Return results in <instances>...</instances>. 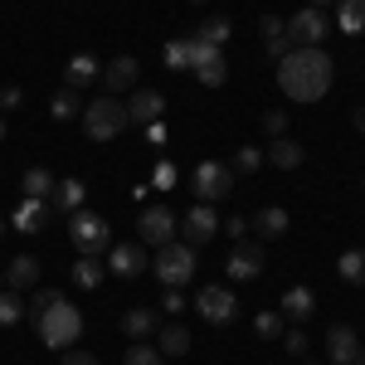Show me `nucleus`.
<instances>
[{
	"mask_svg": "<svg viewBox=\"0 0 365 365\" xmlns=\"http://www.w3.org/2000/svg\"><path fill=\"white\" fill-rule=\"evenodd\" d=\"M195 34L205 39V44H215V49H225V44H229V34H234V29H229V20H220V15H215V20H205V25H200Z\"/></svg>",
	"mask_w": 365,
	"mask_h": 365,
	"instance_id": "obj_34",
	"label": "nucleus"
},
{
	"mask_svg": "<svg viewBox=\"0 0 365 365\" xmlns=\"http://www.w3.org/2000/svg\"><path fill=\"white\" fill-rule=\"evenodd\" d=\"M180 229H185V244H190V249H205V244H210V239L220 234V215H215L210 205H200V200H195Z\"/></svg>",
	"mask_w": 365,
	"mask_h": 365,
	"instance_id": "obj_10",
	"label": "nucleus"
},
{
	"mask_svg": "<svg viewBox=\"0 0 365 365\" xmlns=\"http://www.w3.org/2000/svg\"><path fill=\"white\" fill-rule=\"evenodd\" d=\"M161 312H185V297H180V287H166V297H161Z\"/></svg>",
	"mask_w": 365,
	"mask_h": 365,
	"instance_id": "obj_40",
	"label": "nucleus"
},
{
	"mask_svg": "<svg viewBox=\"0 0 365 365\" xmlns=\"http://www.w3.org/2000/svg\"><path fill=\"white\" fill-rule=\"evenodd\" d=\"M34 282H39V258L20 253V258H10V263H5V287L25 292V287H34Z\"/></svg>",
	"mask_w": 365,
	"mask_h": 365,
	"instance_id": "obj_17",
	"label": "nucleus"
},
{
	"mask_svg": "<svg viewBox=\"0 0 365 365\" xmlns=\"http://www.w3.org/2000/svg\"><path fill=\"white\" fill-rule=\"evenodd\" d=\"M58 365H98V356H93V351H63Z\"/></svg>",
	"mask_w": 365,
	"mask_h": 365,
	"instance_id": "obj_41",
	"label": "nucleus"
},
{
	"mask_svg": "<svg viewBox=\"0 0 365 365\" xmlns=\"http://www.w3.org/2000/svg\"><path fill=\"white\" fill-rule=\"evenodd\" d=\"M122 365H166V356H161L151 341H132L127 356H122Z\"/></svg>",
	"mask_w": 365,
	"mask_h": 365,
	"instance_id": "obj_31",
	"label": "nucleus"
},
{
	"mask_svg": "<svg viewBox=\"0 0 365 365\" xmlns=\"http://www.w3.org/2000/svg\"><path fill=\"white\" fill-rule=\"evenodd\" d=\"M137 73H141V63L132 54H122V58H113V63H108V68H103V88H108V93H127V88H137Z\"/></svg>",
	"mask_w": 365,
	"mask_h": 365,
	"instance_id": "obj_14",
	"label": "nucleus"
},
{
	"mask_svg": "<svg viewBox=\"0 0 365 365\" xmlns=\"http://www.w3.org/2000/svg\"><path fill=\"white\" fill-rule=\"evenodd\" d=\"M132 122H127V103L122 98H113V93H103L98 103H83V132L93 141H113L122 137Z\"/></svg>",
	"mask_w": 365,
	"mask_h": 365,
	"instance_id": "obj_3",
	"label": "nucleus"
},
{
	"mask_svg": "<svg viewBox=\"0 0 365 365\" xmlns=\"http://www.w3.org/2000/svg\"><path fill=\"white\" fill-rule=\"evenodd\" d=\"M312 307H317L312 287H302V282H297V287H287V292H282V307H278V312L292 322V327H302V322L312 317Z\"/></svg>",
	"mask_w": 365,
	"mask_h": 365,
	"instance_id": "obj_16",
	"label": "nucleus"
},
{
	"mask_svg": "<svg viewBox=\"0 0 365 365\" xmlns=\"http://www.w3.org/2000/svg\"><path fill=\"white\" fill-rule=\"evenodd\" d=\"M336 273L346 282H356V287H365V249H346L336 263Z\"/></svg>",
	"mask_w": 365,
	"mask_h": 365,
	"instance_id": "obj_30",
	"label": "nucleus"
},
{
	"mask_svg": "<svg viewBox=\"0 0 365 365\" xmlns=\"http://www.w3.org/2000/svg\"><path fill=\"white\" fill-rule=\"evenodd\" d=\"M146 141H151V146H161V141H166V127H161V122H151V127H146Z\"/></svg>",
	"mask_w": 365,
	"mask_h": 365,
	"instance_id": "obj_45",
	"label": "nucleus"
},
{
	"mask_svg": "<svg viewBox=\"0 0 365 365\" xmlns=\"http://www.w3.org/2000/svg\"><path fill=\"white\" fill-rule=\"evenodd\" d=\"M258 166H263V151H258V146H239V151H234V166H229V170H239V175H253Z\"/></svg>",
	"mask_w": 365,
	"mask_h": 365,
	"instance_id": "obj_37",
	"label": "nucleus"
},
{
	"mask_svg": "<svg viewBox=\"0 0 365 365\" xmlns=\"http://www.w3.org/2000/svg\"><path fill=\"white\" fill-rule=\"evenodd\" d=\"M195 278V249L190 244H161L156 249V282L161 287H185Z\"/></svg>",
	"mask_w": 365,
	"mask_h": 365,
	"instance_id": "obj_5",
	"label": "nucleus"
},
{
	"mask_svg": "<svg viewBox=\"0 0 365 365\" xmlns=\"http://www.w3.org/2000/svg\"><path fill=\"white\" fill-rule=\"evenodd\" d=\"M34 327H39V341L54 346V351H68L73 341L83 336V317H78L73 302H63V292H58L44 312H34Z\"/></svg>",
	"mask_w": 365,
	"mask_h": 365,
	"instance_id": "obj_2",
	"label": "nucleus"
},
{
	"mask_svg": "<svg viewBox=\"0 0 365 365\" xmlns=\"http://www.w3.org/2000/svg\"><path fill=\"white\" fill-rule=\"evenodd\" d=\"M20 185H25V200H49L58 180L44 166H34V170H25V180H20Z\"/></svg>",
	"mask_w": 365,
	"mask_h": 365,
	"instance_id": "obj_28",
	"label": "nucleus"
},
{
	"mask_svg": "<svg viewBox=\"0 0 365 365\" xmlns=\"http://www.w3.org/2000/svg\"><path fill=\"white\" fill-rule=\"evenodd\" d=\"M161 58H166V68H170V73H185V68H190V44H185V39H170Z\"/></svg>",
	"mask_w": 365,
	"mask_h": 365,
	"instance_id": "obj_36",
	"label": "nucleus"
},
{
	"mask_svg": "<svg viewBox=\"0 0 365 365\" xmlns=\"http://www.w3.org/2000/svg\"><path fill=\"white\" fill-rule=\"evenodd\" d=\"M44 225H49V200H25V205L15 210V229H20V234H39Z\"/></svg>",
	"mask_w": 365,
	"mask_h": 365,
	"instance_id": "obj_21",
	"label": "nucleus"
},
{
	"mask_svg": "<svg viewBox=\"0 0 365 365\" xmlns=\"http://www.w3.org/2000/svg\"><path fill=\"white\" fill-rule=\"evenodd\" d=\"M98 78H103V63H98L93 54H73L68 68H63V88H73V93L88 88V83H98Z\"/></svg>",
	"mask_w": 365,
	"mask_h": 365,
	"instance_id": "obj_15",
	"label": "nucleus"
},
{
	"mask_svg": "<svg viewBox=\"0 0 365 365\" xmlns=\"http://www.w3.org/2000/svg\"><path fill=\"white\" fill-rule=\"evenodd\" d=\"M327 34H331V25H327V15H322L317 5L297 10V15L287 20V39H292V49H322Z\"/></svg>",
	"mask_w": 365,
	"mask_h": 365,
	"instance_id": "obj_6",
	"label": "nucleus"
},
{
	"mask_svg": "<svg viewBox=\"0 0 365 365\" xmlns=\"http://www.w3.org/2000/svg\"><path fill=\"white\" fill-rule=\"evenodd\" d=\"M108 273H117V278H141L146 273V249L141 244H117V249H108Z\"/></svg>",
	"mask_w": 365,
	"mask_h": 365,
	"instance_id": "obj_12",
	"label": "nucleus"
},
{
	"mask_svg": "<svg viewBox=\"0 0 365 365\" xmlns=\"http://www.w3.org/2000/svg\"><path fill=\"white\" fill-rule=\"evenodd\" d=\"M195 78H200L205 88H220V83L229 78V63H225V54H215L210 63H200V68H195Z\"/></svg>",
	"mask_w": 365,
	"mask_h": 365,
	"instance_id": "obj_33",
	"label": "nucleus"
},
{
	"mask_svg": "<svg viewBox=\"0 0 365 365\" xmlns=\"http://www.w3.org/2000/svg\"><path fill=\"white\" fill-rule=\"evenodd\" d=\"M249 225L258 229V239H282V234H287V210L268 205V210H258V215H253Z\"/></svg>",
	"mask_w": 365,
	"mask_h": 365,
	"instance_id": "obj_25",
	"label": "nucleus"
},
{
	"mask_svg": "<svg viewBox=\"0 0 365 365\" xmlns=\"http://www.w3.org/2000/svg\"><path fill=\"white\" fill-rule=\"evenodd\" d=\"M302 365H317V361H302Z\"/></svg>",
	"mask_w": 365,
	"mask_h": 365,
	"instance_id": "obj_50",
	"label": "nucleus"
},
{
	"mask_svg": "<svg viewBox=\"0 0 365 365\" xmlns=\"http://www.w3.org/2000/svg\"><path fill=\"white\" fill-rule=\"evenodd\" d=\"M351 127H356V132L365 137V108H356V117H351Z\"/></svg>",
	"mask_w": 365,
	"mask_h": 365,
	"instance_id": "obj_46",
	"label": "nucleus"
},
{
	"mask_svg": "<svg viewBox=\"0 0 365 365\" xmlns=\"http://www.w3.org/2000/svg\"><path fill=\"white\" fill-rule=\"evenodd\" d=\"M331 78H336V63L327 49H292L287 58H278V88L292 98V103H317L331 93Z\"/></svg>",
	"mask_w": 365,
	"mask_h": 365,
	"instance_id": "obj_1",
	"label": "nucleus"
},
{
	"mask_svg": "<svg viewBox=\"0 0 365 365\" xmlns=\"http://www.w3.org/2000/svg\"><path fill=\"white\" fill-rule=\"evenodd\" d=\"M253 327H258V336L282 341V331H287V317H282V312H258V317H253Z\"/></svg>",
	"mask_w": 365,
	"mask_h": 365,
	"instance_id": "obj_32",
	"label": "nucleus"
},
{
	"mask_svg": "<svg viewBox=\"0 0 365 365\" xmlns=\"http://www.w3.org/2000/svg\"><path fill=\"white\" fill-rule=\"evenodd\" d=\"M336 29L341 34H365V0H341L336 5Z\"/></svg>",
	"mask_w": 365,
	"mask_h": 365,
	"instance_id": "obj_27",
	"label": "nucleus"
},
{
	"mask_svg": "<svg viewBox=\"0 0 365 365\" xmlns=\"http://www.w3.org/2000/svg\"><path fill=\"white\" fill-rule=\"evenodd\" d=\"M351 365H365V351H356V361H351Z\"/></svg>",
	"mask_w": 365,
	"mask_h": 365,
	"instance_id": "obj_47",
	"label": "nucleus"
},
{
	"mask_svg": "<svg viewBox=\"0 0 365 365\" xmlns=\"http://www.w3.org/2000/svg\"><path fill=\"white\" fill-rule=\"evenodd\" d=\"M282 346H287L292 356H307V331H302V327H287V331H282Z\"/></svg>",
	"mask_w": 365,
	"mask_h": 365,
	"instance_id": "obj_38",
	"label": "nucleus"
},
{
	"mask_svg": "<svg viewBox=\"0 0 365 365\" xmlns=\"http://www.w3.org/2000/svg\"><path fill=\"white\" fill-rule=\"evenodd\" d=\"M78 113H83L78 93H73V88H58V93H54V103H49V117H54V122H73Z\"/></svg>",
	"mask_w": 365,
	"mask_h": 365,
	"instance_id": "obj_29",
	"label": "nucleus"
},
{
	"mask_svg": "<svg viewBox=\"0 0 365 365\" xmlns=\"http://www.w3.org/2000/svg\"><path fill=\"white\" fill-rule=\"evenodd\" d=\"M170 180H175V170H170V161H161L156 166V190H170Z\"/></svg>",
	"mask_w": 365,
	"mask_h": 365,
	"instance_id": "obj_43",
	"label": "nucleus"
},
{
	"mask_svg": "<svg viewBox=\"0 0 365 365\" xmlns=\"http://www.w3.org/2000/svg\"><path fill=\"white\" fill-rule=\"evenodd\" d=\"M312 5H322V0H312Z\"/></svg>",
	"mask_w": 365,
	"mask_h": 365,
	"instance_id": "obj_51",
	"label": "nucleus"
},
{
	"mask_svg": "<svg viewBox=\"0 0 365 365\" xmlns=\"http://www.w3.org/2000/svg\"><path fill=\"white\" fill-rule=\"evenodd\" d=\"M103 278H108L103 253H78V263H73V282H78V287H98Z\"/></svg>",
	"mask_w": 365,
	"mask_h": 365,
	"instance_id": "obj_24",
	"label": "nucleus"
},
{
	"mask_svg": "<svg viewBox=\"0 0 365 365\" xmlns=\"http://www.w3.org/2000/svg\"><path fill=\"white\" fill-rule=\"evenodd\" d=\"M156 351H161V356H185V351H190V331H185V327H180V322H170V327H156Z\"/></svg>",
	"mask_w": 365,
	"mask_h": 365,
	"instance_id": "obj_23",
	"label": "nucleus"
},
{
	"mask_svg": "<svg viewBox=\"0 0 365 365\" xmlns=\"http://www.w3.org/2000/svg\"><path fill=\"white\" fill-rule=\"evenodd\" d=\"M302 156H307V151H302L292 137H273V146L263 151V161H273L278 170H297V166H302Z\"/></svg>",
	"mask_w": 365,
	"mask_h": 365,
	"instance_id": "obj_19",
	"label": "nucleus"
},
{
	"mask_svg": "<svg viewBox=\"0 0 365 365\" xmlns=\"http://www.w3.org/2000/svg\"><path fill=\"white\" fill-rule=\"evenodd\" d=\"M68 239H73L78 253H108L113 249V229H108L103 215H93V210H73L68 215Z\"/></svg>",
	"mask_w": 365,
	"mask_h": 365,
	"instance_id": "obj_4",
	"label": "nucleus"
},
{
	"mask_svg": "<svg viewBox=\"0 0 365 365\" xmlns=\"http://www.w3.org/2000/svg\"><path fill=\"white\" fill-rule=\"evenodd\" d=\"M83 195H88L83 180H58L54 195H49V210H63V215H73V210H83Z\"/></svg>",
	"mask_w": 365,
	"mask_h": 365,
	"instance_id": "obj_22",
	"label": "nucleus"
},
{
	"mask_svg": "<svg viewBox=\"0 0 365 365\" xmlns=\"http://www.w3.org/2000/svg\"><path fill=\"white\" fill-rule=\"evenodd\" d=\"M190 185H195V200H200V205H215V200H225L229 190H234V170H229L225 161H200Z\"/></svg>",
	"mask_w": 365,
	"mask_h": 365,
	"instance_id": "obj_7",
	"label": "nucleus"
},
{
	"mask_svg": "<svg viewBox=\"0 0 365 365\" xmlns=\"http://www.w3.org/2000/svg\"><path fill=\"white\" fill-rule=\"evenodd\" d=\"M195 312L210 322V327H229V322H234V312H239V302H234V292H229V287L210 282V287H200V292H195Z\"/></svg>",
	"mask_w": 365,
	"mask_h": 365,
	"instance_id": "obj_8",
	"label": "nucleus"
},
{
	"mask_svg": "<svg viewBox=\"0 0 365 365\" xmlns=\"http://www.w3.org/2000/svg\"><path fill=\"white\" fill-rule=\"evenodd\" d=\"M20 103H25L20 88H0V108H20Z\"/></svg>",
	"mask_w": 365,
	"mask_h": 365,
	"instance_id": "obj_42",
	"label": "nucleus"
},
{
	"mask_svg": "<svg viewBox=\"0 0 365 365\" xmlns=\"http://www.w3.org/2000/svg\"><path fill=\"white\" fill-rule=\"evenodd\" d=\"M263 132H268V137H282V132H287V113H278V108L263 113Z\"/></svg>",
	"mask_w": 365,
	"mask_h": 365,
	"instance_id": "obj_39",
	"label": "nucleus"
},
{
	"mask_svg": "<svg viewBox=\"0 0 365 365\" xmlns=\"http://www.w3.org/2000/svg\"><path fill=\"white\" fill-rule=\"evenodd\" d=\"M122 331H127L132 341H151L156 336V312L151 307H132L127 317H122Z\"/></svg>",
	"mask_w": 365,
	"mask_h": 365,
	"instance_id": "obj_26",
	"label": "nucleus"
},
{
	"mask_svg": "<svg viewBox=\"0 0 365 365\" xmlns=\"http://www.w3.org/2000/svg\"><path fill=\"white\" fill-rule=\"evenodd\" d=\"M0 282H5V273H0Z\"/></svg>",
	"mask_w": 365,
	"mask_h": 365,
	"instance_id": "obj_52",
	"label": "nucleus"
},
{
	"mask_svg": "<svg viewBox=\"0 0 365 365\" xmlns=\"http://www.w3.org/2000/svg\"><path fill=\"white\" fill-rule=\"evenodd\" d=\"M137 234H141V244L161 249V244H170V234H175V215H170L166 205H151V210H141Z\"/></svg>",
	"mask_w": 365,
	"mask_h": 365,
	"instance_id": "obj_9",
	"label": "nucleus"
},
{
	"mask_svg": "<svg viewBox=\"0 0 365 365\" xmlns=\"http://www.w3.org/2000/svg\"><path fill=\"white\" fill-rule=\"evenodd\" d=\"M161 108H166V98L156 88H137L132 103H127V122L132 127H151V122H161Z\"/></svg>",
	"mask_w": 365,
	"mask_h": 365,
	"instance_id": "obj_13",
	"label": "nucleus"
},
{
	"mask_svg": "<svg viewBox=\"0 0 365 365\" xmlns=\"http://www.w3.org/2000/svg\"><path fill=\"white\" fill-rule=\"evenodd\" d=\"M225 268H229L234 282H253L258 273H263V244H234Z\"/></svg>",
	"mask_w": 365,
	"mask_h": 365,
	"instance_id": "obj_11",
	"label": "nucleus"
},
{
	"mask_svg": "<svg viewBox=\"0 0 365 365\" xmlns=\"http://www.w3.org/2000/svg\"><path fill=\"white\" fill-rule=\"evenodd\" d=\"M225 229L234 234V244H239V239H244V229H249V220H239V215H234V220H225Z\"/></svg>",
	"mask_w": 365,
	"mask_h": 365,
	"instance_id": "obj_44",
	"label": "nucleus"
},
{
	"mask_svg": "<svg viewBox=\"0 0 365 365\" xmlns=\"http://www.w3.org/2000/svg\"><path fill=\"white\" fill-rule=\"evenodd\" d=\"M356 351H361V341H356L351 327H331V331H327V356H331L336 365H351Z\"/></svg>",
	"mask_w": 365,
	"mask_h": 365,
	"instance_id": "obj_18",
	"label": "nucleus"
},
{
	"mask_svg": "<svg viewBox=\"0 0 365 365\" xmlns=\"http://www.w3.org/2000/svg\"><path fill=\"white\" fill-rule=\"evenodd\" d=\"M263 49H268V58H287V54H292L287 25H282L278 15H263Z\"/></svg>",
	"mask_w": 365,
	"mask_h": 365,
	"instance_id": "obj_20",
	"label": "nucleus"
},
{
	"mask_svg": "<svg viewBox=\"0 0 365 365\" xmlns=\"http://www.w3.org/2000/svg\"><path fill=\"white\" fill-rule=\"evenodd\" d=\"M0 141H5V117H0Z\"/></svg>",
	"mask_w": 365,
	"mask_h": 365,
	"instance_id": "obj_48",
	"label": "nucleus"
},
{
	"mask_svg": "<svg viewBox=\"0 0 365 365\" xmlns=\"http://www.w3.org/2000/svg\"><path fill=\"white\" fill-rule=\"evenodd\" d=\"M190 5H205V0H190Z\"/></svg>",
	"mask_w": 365,
	"mask_h": 365,
	"instance_id": "obj_49",
	"label": "nucleus"
},
{
	"mask_svg": "<svg viewBox=\"0 0 365 365\" xmlns=\"http://www.w3.org/2000/svg\"><path fill=\"white\" fill-rule=\"evenodd\" d=\"M20 317H25V302H20V292H15V287H5V292H0V327H15Z\"/></svg>",
	"mask_w": 365,
	"mask_h": 365,
	"instance_id": "obj_35",
	"label": "nucleus"
}]
</instances>
